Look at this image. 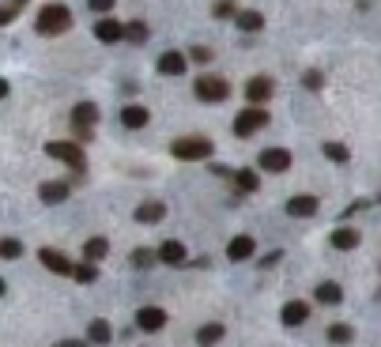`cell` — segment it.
<instances>
[{"mask_svg": "<svg viewBox=\"0 0 381 347\" xmlns=\"http://www.w3.org/2000/svg\"><path fill=\"white\" fill-rule=\"evenodd\" d=\"M38 261H42L46 272H53V276H72V261L61 253V249H38Z\"/></svg>", "mask_w": 381, "mask_h": 347, "instance_id": "obj_11", "label": "cell"}, {"mask_svg": "<svg viewBox=\"0 0 381 347\" xmlns=\"http://www.w3.org/2000/svg\"><path fill=\"white\" fill-rule=\"evenodd\" d=\"M133 219L144 223V227H151V223H163V219H166V204H163V200H148V204H140V208L133 212Z\"/></svg>", "mask_w": 381, "mask_h": 347, "instance_id": "obj_18", "label": "cell"}, {"mask_svg": "<svg viewBox=\"0 0 381 347\" xmlns=\"http://www.w3.org/2000/svg\"><path fill=\"white\" fill-rule=\"evenodd\" d=\"M57 347H91V344H87V340H61Z\"/></svg>", "mask_w": 381, "mask_h": 347, "instance_id": "obj_40", "label": "cell"}, {"mask_svg": "<svg viewBox=\"0 0 381 347\" xmlns=\"http://www.w3.org/2000/svg\"><path fill=\"white\" fill-rule=\"evenodd\" d=\"M264 125H268V114H264V106H246L242 114H234V136H238V140H249V136H257Z\"/></svg>", "mask_w": 381, "mask_h": 347, "instance_id": "obj_4", "label": "cell"}, {"mask_svg": "<svg viewBox=\"0 0 381 347\" xmlns=\"http://www.w3.org/2000/svg\"><path fill=\"white\" fill-rule=\"evenodd\" d=\"M151 121V110L144 106V102H128L125 110H121V125L125 128H144Z\"/></svg>", "mask_w": 381, "mask_h": 347, "instance_id": "obj_19", "label": "cell"}, {"mask_svg": "<svg viewBox=\"0 0 381 347\" xmlns=\"http://www.w3.org/2000/svg\"><path fill=\"white\" fill-rule=\"evenodd\" d=\"M95 38H99L102 46H117L121 38H125V23H117L113 15H99V23H95Z\"/></svg>", "mask_w": 381, "mask_h": 347, "instance_id": "obj_10", "label": "cell"}, {"mask_svg": "<svg viewBox=\"0 0 381 347\" xmlns=\"http://www.w3.org/2000/svg\"><path fill=\"white\" fill-rule=\"evenodd\" d=\"M8 91H12V83H8V79H0V99H8Z\"/></svg>", "mask_w": 381, "mask_h": 347, "instance_id": "obj_41", "label": "cell"}, {"mask_svg": "<svg viewBox=\"0 0 381 347\" xmlns=\"http://www.w3.org/2000/svg\"><path fill=\"white\" fill-rule=\"evenodd\" d=\"M87 344H91V347H106V344H113V328H110V321L95 317L91 325H87Z\"/></svg>", "mask_w": 381, "mask_h": 347, "instance_id": "obj_22", "label": "cell"}, {"mask_svg": "<svg viewBox=\"0 0 381 347\" xmlns=\"http://www.w3.org/2000/svg\"><path fill=\"white\" fill-rule=\"evenodd\" d=\"M151 38V27L144 19H128L125 23V42H133V46H144Z\"/></svg>", "mask_w": 381, "mask_h": 347, "instance_id": "obj_28", "label": "cell"}, {"mask_svg": "<svg viewBox=\"0 0 381 347\" xmlns=\"http://www.w3.org/2000/svg\"><path fill=\"white\" fill-rule=\"evenodd\" d=\"M351 340H355V328H351V325H344V321H336V325H329V344L344 347V344H351Z\"/></svg>", "mask_w": 381, "mask_h": 347, "instance_id": "obj_29", "label": "cell"}, {"mask_svg": "<svg viewBox=\"0 0 381 347\" xmlns=\"http://www.w3.org/2000/svg\"><path fill=\"white\" fill-rule=\"evenodd\" d=\"M212 57H215V53L208 50V46H193V50L185 53V61H193V64H208V61H212Z\"/></svg>", "mask_w": 381, "mask_h": 347, "instance_id": "obj_35", "label": "cell"}, {"mask_svg": "<svg viewBox=\"0 0 381 347\" xmlns=\"http://www.w3.org/2000/svg\"><path fill=\"white\" fill-rule=\"evenodd\" d=\"M280 261H283V249H272V253H264V257H261V268H275Z\"/></svg>", "mask_w": 381, "mask_h": 347, "instance_id": "obj_37", "label": "cell"}, {"mask_svg": "<svg viewBox=\"0 0 381 347\" xmlns=\"http://www.w3.org/2000/svg\"><path fill=\"white\" fill-rule=\"evenodd\" d=\"M193 95H197L200 102H226L231 99V83H226L223 76H200L197 83H193Z\"/></svg>", "mask_w": 381, "mask_h": 347, "instance_id": "obj_6", "label": "cell"}, {"mask_svg": "<svg viewBox=\"0 0 381 347\" xmlns=\"http://www.w3.org/2000/svg\"><path fill=\"white\" fill-rule=\"evenodd\" d=\"M4 290H8V284H4V279H0V298H4Z\"/></svg>", "mask_w": 381, "mask_h": 347, "instance_id": "obj_43", "label": "cell"}, {"mask_svg": "<svg viewBox=\"0 0 381 347\" xmlns=\"http://www.w3.org/2000/svg\"><path fill=\"white\" fill-rule=\"evenodd\" d=\"M313 298H318L321 306H340L344 302V287H340L336 279H321V284L313 287Z\"/></svg>", "mask_w": 381, "mask_h": 347, "instance_id": "obj_20", "label": "cell"}, {"mask_svg": "<svg viewBox=\"0 0 381 347\" xmlns=\"http://www.w3.org/2000/svg\"><path fill=\"white\" fill-rule=\"evenodd\" d=\"M68 27H72V12L64 4H57V0H50V4L38 12V19H35L38 34H64Z\"/></svg>", "mask_w": 381, "mask_h": 347, "instance_id": "obj_2", "label": "cell"}, {"mask_svg": "<svg viewBox=\"0 0 381 347\" xmlns=\"http://www.w3.org/2000/svg\"><path fill=\"white\" fill-rule=\"evenodd\" d=\"M321 155H325L329 163H336V166L351 163V148H347V143H340V140H325V143H321Z\"/></svg>", "mask_w": 381, "mask_h": 347, "instance_id": "obj_25", "label": "cell"}, {"mask_svg": "<svg viewBox=\"0 0 381 347\" xmlns=\"http://www.w3.org/2000/svg\"><path fill=\"white\" fill-rule=\"evenodd\" d=\"M170 313L163 306H140L136 310V328H144V333H159V328H166Z\"/></svg>", "mask_w": 381, "mask_h": 347, "instance_id": "obj_8", "label": "cell"}, {"mask_svg": "<svg viewBox=\"0 0 381 347\" xmlns=\"http://www.w3.org/2000/svg\"><path fill=\"white\" fill-rule=\"evenodd\" d=\"M113 4H117V0H87V8H91V12H99V15L113 12Z\"/></svg>", "mask_w": 381, "mask_h": 347, "instance_id": "obj_36", "label": "cell"}, {"mask_svg": "<svg viewBox=\"0 0 381 347\" xmlns=\"http://www.w3.org/2000/svg\"><path fill=\"white\" fill-rule=\"evenodd\" d=\"M367 208H370V200H355V204L344 212V219H347V215H355V212H367Z\"/></svg>", "mask_w": 381, "mask_h": 347, "instance_id": "obj_39", "label": "cell"}, {"mask_svg": "<svg viewBox=\"0 0 381 347\" xmlns=\"http://www.w3.org/2000/svg\"><path fill=\"white\" fill-rule=\"evenodd\" d=\"M272 91H275V83L268 76H253L246 83V99H249V106H264V102L272 99Z\"/></svg>", "mask_w": 381, "mask_h": 347, "instance_id": "obj_13", "label": "cell"}, {"mask_svg": "<svg viewBox=\"0 0 381 347\" xmlns=\"http://www.w3.org/2000/svg\"><path fill=\"white\" fill-rule=\"evenodd\" d=\"M23 253H27V249H23L19 238H0V261H19Z\"/></svg>", "mask_w": 381, "mask_h": 347, "instance_id": "obj_30", "label": "cell"}, {"mask_svg": "<svg viewBox=\"0 0 381 347\" xmlns=\"http://www.w3.org/2000/svg\"><path fill=\"white\" fill-rule=\"evenodd\" d=\"M302 87H306V91H321V87H325V72H321V68H310V72L302 76Z\"/></svg>", "mask_w": 381, "mask_h": 347, "instance_id": "obj_34", "label": "cell"}, {"mask_svg": "<svg viewBox=\"0 0 381 347\" xmlns=\"http://www.w3.org/2000/svg\"><path fill=\"white\" fill-rule=\"evenodd\" d=\"M253 253H257L253 234H234V238L226 241V257H231V261H249Z\"/></svg>", "mask_w": 381, "mask_h": 347, "instance_id": "obj_15", "label": "cell"}, {"mask_svg": "<svg viewBox=\"0 0 381 347\" xmlns=\"http://www.w3.org/2000/svg\"><path fill=\"white\" fill-rule=\"evenodd\" d=\"M212 15H215V19H234V15H238V4H234V0H215Z\"/></svg>", "mask_w": 381, "mask_h": 347, "instance_id": "obj_33", "label": "cell"}, {"mask_svg": "<svg viewBox=\"0 0 381 347\" xmlns=\"http://www.w3.org/2000/svg\"><path fill=\"white\" fill-rule=\"evenodd\" d=\"M170 155L182 159V163H200V159L212 155V140L208 136H182V140L170 143Z\"/></svg>", "mask_w": 381, "mask_h": 347, "instance_id": "obj_3", "label": "cell"}, {"mask_svg": "<svg viewBox=\"0 0 381 347\" xmlns=\"http://www.w3.org/2000/svg\"><path fill=\"white\" fill-rule=\"evenodd\" d=\"M72 279H76V284H95V279H99V268H95L91 261H79V264H72Z\"/></svg>", "mask_w": 381, "mask_h": 347, "instance_id": "obj_31", "label": "cell"}, {"mask_svg": "<svg viewBox=\"0 0 381 347\" xmlns=\"http://www.w3.org/2000/svg\"><path fill=\"white\" fill-rule=\"evenodd\" d=\"M68 192H72L68 181H42L38 185V200H42V204H64Z\"/></svg>", "mask_w": 381, "mask_h": 347, "instance_id": "obj_16", "label": "cell"}, {"mask_svg": "<svg viewBox=\"0 0 381 347\" xmlns=\"http://www.w3.org/2000/svg\"><path fill=\"white\" fill-rule=\"evenodd\" d=\"M223 336H226V325H219V321H208V325L197 328V336H193V340H197V347H215L219 340H223Z\"/></svg>", "mask_w": 381, "mask_h": 347, "instance_id": "obj_23", "label": "cell"}, {"mask_svg": "<svg viewBox=\"0 0 381 347\" xmlns=\"http://www.w3.org/2000/svg\"><path fill=\"white\" fill-rule=\"evenodd\" d=\"M318 208H321V200L310 197V192H298V197L287 200V215H291V219H310V215H318Z\"/></svg>", "mask_w": 381, "mask_h": 347, "instance_id": "obj_12", "label": "cell"}, {"mask_svg": "<svg viewBox=\"0 0 381 347\" xmlns=\"http://www.w3.org/2000/svg\"><path fill=\"white\" fill-rule=\"evenodd\" d=\"M306 317H310V306H306V302H298V298H295V302H287V306L280 310V321H283L287 328L306 325Z\"/></svg>", "mask_w": 381, "mask_h": 347, "instance_id": "obj_21", "label": "cell"}, {"mask_svg": "<svg viewBox=\"0 0 381 347\" xmlns=\"http://www.w3.org/2000/svg\"><path fill=\"white\" fill-rule=\"evenodd\" d=\"M291 163H295V155H291L287 148H264L261 155H257V166H261L264 174H287Z\"/></svg>", "mask_w": 381, "mask_h": 347, "instance_id": "obj_7", "label": "cell"}, {"mask_svg": "<svg viewBox=\"0 0 381 347\" xmlns=\"http://www.w3.org/2000/svg\"><path fill=\"white\" fill-rule=\"evenodd\" d=\"M8 8H15V12H19V8H27V0H8Z\"/></svg>", "mask_w": 381, "mask_h": 347, "instance_id": "obj_42", "label": "cell"}, {"mask_svg": "<svg viewBox=\"0 0 381 347\" xmlns=\"http://www.w3.org/2000/svg\"><path fill=\"white\" fill-rule=\"evenodd\" d=\"M359 241H362V234L355 230V227H336V230L329 234V246L340 249V253H347V249H359Z\"/></svg>", "mask_w": 381, "mask_h": 347, "instance_id": "obj_17", "label": "cell"}, {"mask_svg": "<svg viewBox=\"0 0 381 347\" xmlns=\"http://www.w3.org/2000/svg\"><path fill=\"white\" fill-rule=\"evenodd\" d=\"M106 253H110V241L106 238H87L84 241V261L99 264V261H106Z\"/></svg>", "mask_w": 381, "mask_h": 347, "instance_id": "obj_27", "label": "cell"}, {"mask_svg": "<svg viewBox=\"0 0 381 347\" xmlns=\"http://www.w3.org/2000/svg\"><path fill=\"white\" fill-rule=\"evenodd\" d=\"M234 189H238L242 197H253V192L261 189V174L257 170H234Z\"/></svg>", "mask_w": 381, "mask_h": 347, "instance_id": "obj_26", "label": "cell"}, {"mask_svg": "<svg viewBox=\"0 0 381 347\" xmlns=\"http://www.w3.org/2000/svg\"><path fill=\"white\" fill-rule=\"evenodd\" d=\"M155 68H159V76H182V72L189 68V61H185L182 50H166V53H159Z\"/></svg>", "mask_w": 381, "mask_h": 347, "instance_id": "obj_14", "label": "cell"}, {"mask_svg": "<svg viewBox=\"0 0 381 347\" xmlns=\"http://www.w3.org/2000/svg\"><path fill=\"white\" fill-rule=\"evenodd\" d=\"M95 121H99V106L95 102H79L72 110V128H76V143H91L95 136Z\"/></svg>", "mask_w": 381, "mask_h": 347, "instance_id": "obj_5", "label": "cell"}, {"mask_svg": "<svg viewBox=\"0 0 381 347\" xmlns=\"http://www.w3.org/2000/svg\"><path fill=\"white\" fill-rule=\"evenodd\" d=\"M128 264H133V268H151V264H155V249H133V253H128Z\"/></svg>", "mask_w": 381, "mask_h": 347, "instance_id": "obj_32", "label": "cell"}, {"mask_svg": "<svg viewBox=\"0 0 381 347\" xmlns=\"http://www.w3.org/2000/svg\"><path fill=\"white\" fill-rule=\"evenodd\" d=\"M46 155H50V159H61V163L72 170V177H76V181L87 174L84 143H76V140H53V143H46Z\"/></svg>", "mask_w": 381, "mask_h": 347, "instance_id": "obj_1", "label": "cell"}, {"mask_svg": "<svg viewBox=\"0 0 381 347\" xmlns=\"http://www.w3.org/2000/svg\"><path fill=\"white\" fill-rule=\"evenodd\" d=\"M155 261H159V264H170V268H185V264H189V253H185L182 241L166 238L163 246L155 249Z\"/></svg>", "mask_w": 381, "mask_h": 347, "instance_id": "obj_9", "label": "cell"}, {"mask_svg": "<svg viewBox=\"0 0 381 347\" xmlns=\"http://www.w3.org/2000/svg\"><path fill=\"white\" fill-rule=\"evenodd\" d=\"M15 15H19V12H15V8H8V4H0V27H8V23H12V19H15Z\"/></svg>", "mask_w": 381, "mask_h": 347, "instance_id": "obj_38", "label": "cell"}, {"mask_svg": "<svg viewBox=\"0 0 381 347\" xmlns=\"http://www.w3.org/2000/svg\"><path fill=\"white\" fill-rule=\"evenodd\" d=\"M234 23H238V30H246V34H257V30H264V15L253 12V8H238Z\"/></svg>", "mask_w": 381, "mask_h": 347, "instance_id": "obj_24", "label": "cell"}]
</instances>
